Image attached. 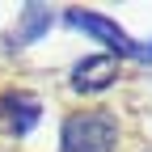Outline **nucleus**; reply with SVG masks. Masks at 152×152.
Wrapping results in <instances>:
<instances>
[{
  "mask_svg": "<svg viewBox=\"0 0 152 152\" xmlns=\"http://www.w3.org/2000/svg\"><path fill=\"white\" fill-rule=\"evenodd\" d=\"M0 114H4L9 131L26 135V131H30V127L38 123L42 106H38V97H30V93H4V97H0Z\"/></svg>",
  "mask_w": 152,
  "mask_h": 152,
  "instance_id": "4",
  "label": "nucleus"
},
{
  "mask_svg": "<svg viewBox=\"0 0 152 152\" xmlns=\"http://www.w3.org/2000/svg\"><path fill=\"white\" fill-rule=\"evenodd\" d=\"M47 17H51L47 9H38V4H30V9H26V30L17 34V38H21V42H30V38H38V34L47 30Z\"/></svg>",
  "mask_w": 152,
  "mask_h": 152,
  "instance_id": "5",
  "label": "nucleus"
},
{
  "mask_svg": "<svg viewBox=\"0 0 152 152\" xmlns=\"http://www.w3.org/2000/svg\"><path fill=\"white\" fill-rule=\"evenodd\" d=\"M118 144V123L106 110H85L64 123V152H110Z\"/></svg>",
  "mask_w": 152,
  "mask_h": 152,
  "instance_id": "1",
  "label": "nucleus"
},
{
  "mask_svg": "<svg viewBox=\"0 0 152 152\" xmlns=\"http://www.w3.org/2000/svg\"><path fill=\"white\" fill-rule=\"evenodd\" d=\"M68 21L76 26V30H85V34H93V38H102L106 47H114V51H123V55H135V42L110 21V17H102V13H89V9H68Z\"/></svg>",
  "mask_w": 152,
  "mask_h": 152,
  "instance_id": "2",
  "label": "nucleus"
},
{
  "mask_svg": "<svg viewBox=\"0 0 152 152\" xmlns=\"http://www.w3.org/2000/svg\"><path fill=\"white\" fill-rule=\"evenodd\" d=\"M135 59L140 64H152V42H135Z\"/></svg>",
  "mask_w": 152,
  "mask_h": 152,
  "instance_id": "6",
  "label": "nucleus"
},
{
  "mask_svg": "<svg viewBox=\"0 0 152 152\" xmlns=\"http://www.w3.org/2000/svg\"><path fill=\"white\" fill-rule=\"evenodd\" d=\"M114 76H118V59L114 55H85L72 68V85H76V93H102V89L114 85Z\"/></svg>",
  "mask_w": 152,
  "mask_h": 152,
  "instance_id": "3",
  "label": "nucleus"
}]
</instances>
